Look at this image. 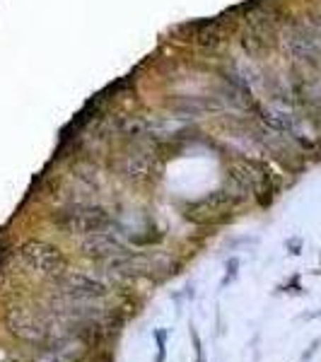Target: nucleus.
<instances>
[{
	"label": "nucleus",
	"instance_id": "f257e3e1",
	"mask_svg": "<svg viewBox=\"0 0 321 362\" xmlns=\"http://www.w3.org/2000/svg\"><path fill=\"white\" fill-rule=\"evenodd\" d=\"M8 329L25 343H34V346H44L56 334L54 319L42 309L34 307H13L8 312Z\"/></svg>",
	"mask_w": 321,
	"mask_h": 362
},
{
	"label": "nucleus",
	"instance_id": "f03ea898",
	"mask_svg": "<svg viewBox=\"0 0 321 362\" xmlns=\"http://www.w3.org/2000/svg\"><path fill=\"white\" fill-rule=\"evenodd\" d=\"M20 261H22V266L34 273V276L51 278V280L63 276L68 266L63 251L46 242H27L25 247L20 249Z\"/></svg>",
	"mask_w": 321,
	"mask_h": 362
},
{
	"label": "nucleus",
	"instance_id": "7ed1b4c3",
	"mask_svg": "<svg viewBox=\"0 0 321 362\" xmlns=\"http://www.w3.org/2000/svg\"><path fill=\"white\" fill-rule=\"evenodd\" d=\"M155 165H157L155 150L150 148V145L136 143L119 155L114 167H116V174H119L126 184H145V181L153 177Z\"/></svg>",
	"mask_w": 321,
	"mask_h": 362
},
{
	"label": "nucleus",
	"instance_id": "20e7f679",
	"mask_svg": "<svg viewBox=\"0 0 321 362\" xmlns=\"http://www.w3.org/2000/svg\"><path fill=\"white\" fill-rule=\"evenodd\" d=\"M56 223L63 227L66 232L73 235H92L104 227H109V213L99 206H87V203H78V206H70L56 215Z\"/></svg>",
	"mask_w": 321,
	"mask_h": 362
},
{
	"label": "nucleus",
	"instance_id": "39448f33",
	"mask_svg": "<svg viewBox=\"0 0 321 362\" xmlns=\"http://www.w3.org/2000/svg\"><path fill=\"white\" fill-rule=\"evenodd\" d=\"M285 51L293 56L295 63L307 68L321 66V37L302 25H290L283 32Z\"/></svg>",
	"mask_w": 321,
	"mask_h": 362
},
{
	"label": "nucleus",
	"instance_id": "423d86ee",
	"mask_svg": "<svg viewBox=\"0 0 321 362\" xmlns=\"http://www.w3.org/2000/svg\"><path fill=\"white\" fill-rule=\"evenodd\" d=\"M54 288L56 295L61 297H83V300H99V297L109 295V283H104L102 278L75 271H66L63 276H58L54 280Z\"/></svg>",
	"mask_w": 321,
	"mask_h": 362
},
{
	"label": "nucleus",
	"instance_id": "0eeeda50",
	"mask_svg": "<svg viewBox=\"0 0 321 362\" xmlns=\"http://www.w3.org/2000/svg\"><path fill=\"white\" fill-rule=\"evenodd\" d=\"M273 17L266 10H256V13L249 17L247 29H244L242 37V46L249 56H264L273 44Z\"/></svg>",
	"mask_w": 321,
	"mask_h": 362
},
{
	"label": "nucleus",
	"instance_id": "6e6552de",
	"mask_svg": "<svg viewBox=\"0 0 321 362\" xmlns=\"http://www.w3.org/2000/svg\"><path fill=\"white\" fill-rule=\"evenodd\" d=\"M232 203H235V198L227 194V191H218V194H213L208 198H201V201L186 206L184 215L189 220H194V223H198V225L220 223V220H225L227 215H230Z\"/></svg>",
	"mask_w": 321,
	"mask_h": 362
},
{
	"label": "nucleus",
	"instance_id": "1a4fd4ad",
	"mask_svg": "<svg viewBox=\"0 0 321 362\" xmlns=\"http://www.w3.org/2000/svg\"><path fill=\"white\" fill-rule=\"evenodd\" d=\"M83 254L90 259H114V256L126 254L124 237L121 232L112 230V227H104L99 232H92L83 239Z\"/></svg>",
	"mask_w": 321,
	"mask_h": 362
},
{
	"label": "nucleus",
	"instance_id": "9d476101",
	"mask_svg": "<svg viewBox=\"0 0 321 362\" xmlns=\"http://www.w3.org/2000/svg\"><path fill=\"white\" fill-rule=\"evenodd\" d=\"M167 268V261L160 259V256H131V254H121L114 256L107 264V271L114 273V276L121 278H133V276H153L157 268Z\"/></svg>",
	"mask_w": 321,
	"mask_h": 362
},
{
	"label": "nucleus",
	"instance_id": "9b49d317",
	"mask_svg": "<svg viewBox=\"0 0 321 362\" xmlns=\"http://www.w3.org/2000/svg\"><path fill=\"white\" fill-rule=\"evenodd\" d=\"M85 353V341L75 336H54L51 341L44 343L42 353H39V362H75Z\"/></svg>",
	"mask_w": 321,
	"mask_h": 362
},
{
	"label": "nucleus",
	"instance_id": "f8f14e48",
	"mask_svg": "<svg viewBox=\"0 0 321 362\" xmlns=\"http://www.w3.org/2000/svg\"><path fill=\"white\" fill-rule=\"evenodd\" d=\"M194 42L201 46H208V49L223 44V27H220V22H203V25H196Z\"/></svg>",
	"mask_w": 321,
	"mask_h": 362
}]
</instances>
